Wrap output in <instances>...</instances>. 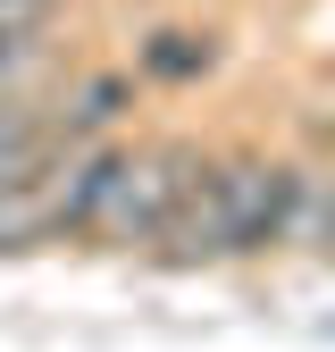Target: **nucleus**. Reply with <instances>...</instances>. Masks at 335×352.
I'll return each instance as SVG.
<instances>
[{"label":"nucleus","mask_w":335,"mask_h":352,"mask_svg":"<svg viewBox=\"0 0 335 352\" xmlns=\"http://www.w3.org/2000/svg\"><path fill=\"white\" fill-rule=\"evenodd\" d=\"M193 168H201V143H185V135L135 143V151L93 143L84 151V193H76V235L101 252H151Z\"/></svg>","instance_id":"f257e3e1"},{"label":"nucleus","mask_w":335,"mask_h":352,"mask_svg":"<svg viewBox=\"0 0 335 352\" xmlns=\"http://www.w3.org/2000/svg\"><path fill=\"white\" fill-rule=\"evenodd\" d=\"M285 210H293V168L268 151H235L218 160V218H227V260L285 243Z\"/></svg>","instance_id":"f03ea898"},{"label":"nucleus","mask_w":335,"mask_h":352,"mask_svg":"<svg viewBox=\"0 0 335 352\" xmlns=\"http://www.w3.org/2000/svg\"><path fill=\"white\" fill-rule=\"evenodd\" d=\"M93 151V143H84ZM84 151H59L51 168L0 185V252H34L51 235H76V193H84Z\"/></svg>","instance_id":"7ed1b4c3"},{"label":"nucleus","mask_w":335,"mask_h":352,"mask_svg":"<svg viewBox=\"0 0 335 352\" xmlns=\"http://www.w3.org/2000/svg\"><path fill=\"white\" fill-rule=\"evenodd\" d=\"M168 269H193V260H227V218H218V160H201L193 176H185V193H176V210H168V227H159V243H151Z\"/></svg>","instance_id":"20e7f679"},{"label":"nucleus","mask_w":335,"mask_h":352,"mask_svg":"<svg viewBox=\"0 0 335 352\" xmlns=\"http://www.w3.org/2000/svg\"><path fill=\"white\" fill-rule=\"evenodd\" d=\"M126 101H135V84H126V76H93V84H84V93H76L51 126H59V143H67V151H84L101 126H117V118H126Z\"/></svg>","instance_id":"39448f33"},{"label":"nucleus","mask_w":335,"mask_h":352,"mask_svg":"<svg viewBox=\"0 0 335 352\" xmlns=\"http://www.w3.org/2000/svg\"><path fill=\"white\" fill-rule=\"evenodd\" d=\"M209 67H218V42L209 34H151L143 42V76H159V84H193Z\"/></svg>","instance_id":"423d86ee"},{"label":"nucleus","mask_w":335,"mask_h":352,"mask_svg":"<svg viewBox=\"0 0 335 352\" xmlns=\"http://www.w3.org/2000/svg\"><path fill=\"white\" fill-rule=\"evenodd\" d=\"M59 17V0H0V42H42Z\"/></svg>","instance_id":"0eeeda50"}]
</instances>
